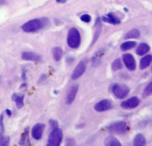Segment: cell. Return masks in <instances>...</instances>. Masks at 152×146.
<instances>
[{
  "mask_svg": "<svg viewBox=\"0 0 152 146\" xmlns=\"http://www.w3.org/2000/svg\"><path fill=\"white\" fill-rule=\"evenodd\" d=\"M48 22L49 21L46 18H34L23 24L21 26V29L25 32L33 33L45 27Z\"/></svg>",
  "mask_w": 152,
  "mask_h": 146,
  "instance_id": "1",
  "label": "cell"
},
{
  "mask_svg": "<svg viewBox=\"0 0 152 146\" xmlns=\"http://www.w3.org/2000/svg\"><path fill=\"white\" fill-rule=\"evenodd\" d=\"M66 42L68 45L73 49L78 48L81 43V36L79 31L75 27H71L68 32Z\"/></svg>",
  "mask_w": 152,
  "mask_h": 146,
  "instance_id": "2",
  "label": "cell"
},
{
  "mask_svg": "<svg viewBox=\"0 0 152 146\" xmlns=\"http://www.w3.org/2000/svg\"><path fill=\"white\" fill-rule=\"evenodd\" d=\"M108 132L118 135H124L128 131V126L124 121H116L106 126Z\"/></svg>",
  "mask_w": 152,
  "mask_h": 146,
  "instance_id": "3",
  "label": "cell"
},
{
  "mask_svg": "<svg viewBox=\"0 0 152 146\" xmlns=\"http://www.w3.org/2000/svg\"><path fill=\"white\" fill-rule=\"evenodd\" d=\"M63 133L61 129L56 128L53 129L50 133L48 140V146H59L62 139Z\"/></svg>",
  "mask_w": 152,
  "mask_h": 146,
  "instance_id": "4",
  "label": "cell"
},
{
  "mask_svg": "<svg viewBox=\"0 0 152 146\" xmlns=\"http://www.w3.org/2000/svg\"><path fill=\"white\" fill-rule=\"evenodd\" d=\"M112 91L113 95L119 99H123L126 97L129 92V88L125 84L115 83L113 84Z\"/></svg>",
  "mask_w": 152,
  "mask_h": 146,
  "instance_id": "5",
  "label": "cell"
},
{
  "mask_svg": "<svg viewBox=\"0 0 152 146\" xmlns=\"http://www.w3.org/2000/svg\"><path fill=\"white\" fill-rule=\"evenodd\" d=\"M140 99L138 97L134 96L122 101L121 104V107L122 108L125 110H131L136 108L140 104Z\"/></svg>",
  "mask_w": 152,
  "mask_h": 146,
  "instance_id": "6",
  "label": "cell"
},
{
  "mask_svg": "<svg viewBox=\"0 0 152 146\" xmlns=\"http://www.w3.org/2000/svg\"><path fill=\"white\" fill-rule=\"evenodd\" d=\"M122 60L126 67L130 71H134L136 69V61L134 56L126 53L122 55Z\"/></svg>",
  "mask_w": 152,
  "mask_h": 146,
  "instance_id": "7",
  "label": "cell"
},
{
  "mask_svg": "<svg viewBox=\"0 0 152 146\" xmlns=\"http://www.w3.org/2000/svg\"><path fill=\"white\" fill-rule=\"evenodd\" d=\"M45 128V125L44 123H38L34 125L31 129L32 137L36 140H39L42 136Z\"/></svg>",
  "mask_w": 152,
  "mask_h": 146,
  "instance_id": "8",
  "label": "cell"
},
{
  "mask_svg": "<svg viewBox=\"0 0 152 146\" xmlns=\"http://www.w3.org/2000/svg\"><path fill=\"white\" fill-rule=\"evenodd\" d=\"M86 69V65L85 63L83 61H80L79 63L77 64V66L75 67V69L74 70L72 75L71 78L73 80H76L78 79L80 77H81L84 73Z\"/></svg>",
  "mask_w": 152,
  "mask_h": 146,
  "instance_id": "9",
  "label": "cell"
},
{
  "mask_svg": "<svg viewBox=\"0 0 152 146\" xmlns=\"http://www.w3.org/2000/svg\"><path fill=\"white\" fill-rule=\"evenodd\" d=\"M112 107L111 102L109 100H102L99 101L94 105V110L97 112H103L110 109Z\"/></svg>",
  "mask_w": 152,
  "mask_h": 146,
  "instance_id": "10",
  "label": "cell"
},
{
  "mask_svg": "<svg viewBox=\"0 0 152 146\" xmlns=\"http://www.w3.org/2000/svg\"><path fill=\"white\" fill-rule=\"evenodd\" d=\"M21 58L24 60L34 62H39L42 60V57L39 54L32 52H23L21 54Z\"/></svg>",
  "mask_w": 152,
  "mask_h": 146,
  "instance_id": "11",
  "label": "cell"
},
{
  "mask_svg": "<svg viewBox=\"0 0 152 146\" xmlns=\"http://www.w3.org/2000/svg\"><path fill=\"white\" fill-rule=\"evenodd\" d=\"M78 90V85L77 84L73 85L70 89L69 90L66 97V104L68 105H69L72 103L74 100H75V96L77 95V93Z\"/></svg>",
  "mask_w": 152,
  "mask_h": 146,
  "instance_id": "12",
  "label": "cell"
},
{
  "mask_svg": "<svg viewBox=\"0 0 152 146\" xmlns=\"http://www.w3.org/2000/svg\"><path fill=\"white\" fill-rule=\"evenodd\" d=\"M24 95L14 92L12 97L11 98L12 100L15 102L16 106L17 108L20 109L24 106Z\"/></svg>",
  "mask_w": 152,
  "mask_h": 146,
  "instance_id": "13",
  "label": "cell"
},
{
  "mask_svg": "<svg viewBox=\"0 0 152 146\" xmlns=\"http://www.w3.org/2000/svg\"><path fill=\"white\" fill-rule=\"evenodd\" d=\"M102 20L104 22L109 23L114 25L119 24L121 23V20L112 13H108L107 15L103 16L102 17Z\"/></svg>",
  "mask_w": 152,
  "mask_h": 146,
  "instance_id": "14",
  "label": "cell"
},
{
  "mask_svg": "<svg viewBox=\"0 0 152 146\" xmlns=\"http://www.w3.org/2000/svg\"><path fill=\"white\" fill-rule=\"evenodd\" d=\"M104 144L106 146H121V143L113 135L107 136L104 140Z\"/></svg>",
  "mask_w": 152,
  "mask_h": 146,
  "instance_id": "15",
  "label": "cell"
},
{
  "mask_svg": "<svg viewBox=\"0 0 152 146\" xmlns=\"http://www.w3.org/2000/svg\"><path fill=\"white\" fill-rule=\"evenodd\" d=\"M152 55L151 54H148L144 57H142L140 61V68L141 70H144L148 67L151 62Z\"/></svg>",
  "mask_w": 152,
  "mask_h": 146,
  "instance_id": "16",
  "label": "cell"
},
{
  "mask_svg": "<svg viewBox=\"0 0 152 146\" xmlns=\"http://www.w3.org/2000/svg\"><path fill=\"white\" fill-rule=\"evenodd\" d=\"M150 46L146 43H141L139 44L138 47L136 49L135 52L138 55H143L146 54L150 50Z\"/></svg>",
  "mask_w": 152,
  "mask_h": 146,
  "instance_id": "17",
  "label": "cell"
},
{
  "mask_svg": "<svg viewBox=\"0 0 152 146\" xmlns=\"http://www.w3.org/2000/svg\"><path fill=\"white\" fill-rule=\"evenodd\" d=\"M146 144L145 138L141 133L137 134L133 140V145L134 146H143Z\"/></svg>",
  "mask_w": 152,
  "mask_h": 146,
  "instance_id": "18",
  "label": "cell"
},
{
  "mask_svg": "<svg viewBox=\"0 0 152 146\" xmlns=\"http://www.w3.org/2000/svg\"><path fill=\"white\" fill-rule=\"evenodd\" d=\"M95 25H96V29L95 33H94V37H93V42H92L91 45H93L96 42V41L99 38V37L100 36V32H101L102 23H101L100 18H97Z\"/></svg>",
  "mask_w": 152,
  "mask_h": 146,
  "instance_id": "19",
  "label": "cell"
},
{
  "mask_svg": "<svg viewBox=\"0 0 152 146\" xmlns=\"http://www.w3.org/2000/svg\"><path fill=\"white\" fill-rule=\"evenodd\" d=\"M52 56L53 59L56 61H59L62 57L63 50L62 48L59 46H56L52 49Z\"/></svg>",
  "mask_w": 152,
  "mask_h": 146,
  "instance_id": "20",
  "label": "cell"
},
{
  "mask_svg": "<svg viewBox=\"0 0 152 146\" xmlns=\"http://www.w3.org/2000/svg\"><path fill=\"white\" fill-rule=\"evenodd\" d=\"M140 36V32L136 29H132L129 30L124 36V39H135L139 38Z\"/></svg>",
  "mask_w": 152,
  "mask_h": 146,
  "instance_id": "21",
  "label": "cell"
},
{
  "mask_svg": "<svg viewBox=\"0 0 152 146\" xmlns=\"http://www.w3.org/2000/svg\"><path fill=\"white\" fill-rule=\"evenodd\" d=\"M136 44L137 43L135 41H126L121 44V49L122 51H127L134 48Z\"/></svg>",
  "mask_w": 152,
  "mask_h": 146,
  "instance_id": "22",
  "label": "cell"
},
{
  "mask_svg": "<svg viewBox=\"0 0 152 146\" xmlns=\"http://www.w3.org/2000/svg\"><path fill=\"white\" fill-rule=\"evenodd\" d=\"M122 68V64L119 58L115 59L111 64V69L113 71L116 72L121 70Z\"/></svg>",
  "mask_w": 152,
  "mask_h": 146,
  "instance_id": "23",
  "label": "cell"
},
{
  "mask_svg": "<svg viewBox=\"0 0 152 146\" xmlns=\"http://www.w3.org/2000/svg\"><path fill=\"white\" fill-rule=\"evenodd\" d=\"M102 52L100 51H98L97 53H96V54L94 55V56L92 58V65L94 67H97V66H99L100 63V55H102Z\"/></svg>",
  "mask_w": 152,
  "mask_h": 146,
  "instance_id": "24",
  "label": "cell"
},
{
  "mask_svg": "<svg viewBox=\"0 0 152 146\" xmlns=\"http://www.w3.org/2000/svg\"><path fill=\"white\" fill-rule=\"evenodd\" d=\"M151 94H152V82H150L144 89L142 95L144 98H146L150 96Z\"/></svg>",
  "mask_w": 152,
  "mask_h": 146,
  "instance_id": "25",
  "label": "cell"
},
{
  "mask_svg": "<svg viewBox=\"0 0 152 146\" xmlns=\"http://www.w3.org/2000/svg\"><path fill=\"white\" fill-rule=\"evenodd\" d=\"M10 138L9 136H4L0 133V146H7L10 144Z\"/></svg>",
  "mask_w": 152,
  "mask_h": 146,
  "instance_id": "26",
  "label": "cell"
},
{
  "mask_svg": "<svg viewBox=\"0 0 152 146\" xmlns=\"http://www.w3.org/2000/svg\"><path fill=\"white\" fill-rule=\"evenodd\" d=\"M28 131H29V128H28V127H27V128L25 129V130H24V132L23 133V134L21 135V138H20V139L19 144H20V145H22L24 144L25 141H26V138H27V135H28Z\"/></svg>",
  "mask_w": 152,
  "mask_h": 146,
  "instance_id": "27",
  "label": "cell"
},
{
  "mask_svg": "<svg viewBox=\"0 0 152 146\" xmlns=\"http://www.w3.org/2000/svg\"><path fill=\"white\" fill-rule=\"evenodd\" d=\"M80 19L84 21V22H86V23H89L90 21H91V17L90 15L88 14H83L82 15L81 17H80Z\"/></svg>",
  "mask_w": 152,
  "mask_h": 146,
  "instance_id": "28",
  "label": "cell"
},
{
  "mask_svg": "<svg viewBox=\"0 0 152 146\" xmlns=\"http://www.w3.org/2000/svg\"><path fill=\"white\" fill-rule=\"evenodd\" d=\"M49 125H50L51 128H53V129H55V128H58V122L57 120H53V119H50L49 120Z\"/></svg>",
  "mask_w": 152,
  "mask_h": 146,
  "instance_id": "29",
  "label": "cell"
},
{
  "mask_svg": "<svg viewBox=\"0 0 152 146\" xmlns=\"http://www.w3.org/2000/svg\"><path fill=\"white\" fill-rule=\"evenodd\" d=\"M0 128L2 132H4L5 128H4V114L2 113L0 115Z\"/></svg>",
  "mask_w": 152,
  "mask_h": 146,
  "instance_id": "30",
  "label": "cell"
},
{
  "mask_svg": "<svg viewBox=\"0 0 152 146\" xmlns=\"http://www.w3.org/2000/svg\"><path fill=\"white\" fill-rule=\"evenodd\" d=\"M74 60H75L74 57H73V56H72V55H68V56H67V57H66V58H65V61H66V63L67 64H72V63L74 62Z\"/></svg>",
  "mask_w": 152,
  "mask_h": 146,
  "instance_id": "31",
  "label": "cell"
},
{
  "mask_svg": "<svg viewBox=\"0 0 152 146\" xmlns=\"http://www.w3.org/2000/svg\"><path fill=\"white\" fill-rule=\"evenodd\" d=\"M75 144L74 141L72 138H68L66 141V145H74Z\"/></svg>",
  "mask_w": 152,
  "mask_h": 146,
  "instance_id": "32",
  "label": "cell"
},
{
  "mask_svg": "<svg viewBox=\"0 0 152 146\" xmlns=\"http://www.w3.org/2000/svg\"><path fill=\"white\" fill-rule=\"evenodd\" d=\"M47 78V75L45 73H43L41 76L39 78V83H42L43 82H44V80Z\"/></svg>",
  "mask_w": 152,
  "mask_h": 146,
  "instance_id": "33",
  "label": "cell"
},
{
  "mask_svg": "<svg viewBox=\"0 0 152 146\" xmlns=\"http://www.w3.org/2000/svg\"><path fill=\"white\" fill-rule=\"evenodd\" d=\"M21 76L23 80H26L27 77H26V71L25 69H23L22 71V73H21Z\"/></svg>",
  "mask_w": 152,
  "mask_h": 146,
  "instance_id": "34",
  "label": "cell"
},
{
  "mask_svg": "<svg viewBox=\"0 0 152 146\" xmlns=\"http://www.w3.org/2000/svg\"><path fill=\"white\" fill-rule=\"evenodd\" d=\"M5 112H6L8 116H11V114H12V111H11L10 109H6V110H5Z\"/></svg>",
  "mask_w": 152,
  "mask_h": 146,
  "instance_id": "35",
  "label": "cell"
},
{
  "mask_svg": "<svg viewBox=\"0 0 152 146\" xmlns=\"http://www.w3.org/2000/svg\"><path fill=\"white\" fill-rule=\"evenodd\" d=\"M26 86H27V84H26V83H23L21 84L20 88H25V87H26Z\"/></svg>",
  "mask_w": 152,
  "mask_h": 146,
  "instance_id": "36",
  "label": "cell"
},
{
  "mask_svg": "<svg viewBox=\"0 0 152 146\" xmlns=\"http://www.w3.org/2000/svg\"><path fill=\"white\" fill-rule=\"evenodd\" d=\"M66 0H56V2H58V3H62V4H64L66 2Z\"/></svg>",
  "mask_w": 152,
  "mask_h": 146,
  "instance_id": "37",
  "label": "cell"
},
{
  "mask_svg": "<svg viewBox=\"0 0 152 146\" xmlns=\"http://www.w3.org/2000/svg\"><path fill=\"white\" fill-rule=\"evenodd\" d=\"M53 92H54V94H59V90H56V89H55V90H54Z\"/></svg>",
  "mask_w": 152,
  "mask_h": 146,
  "instance_id": "38",
  "label": "cell"
},
{
  "mask_svg": "<svg viewBox=\"0 0 152 146\" xmlns=\"http://www.w3.org/2000/svg\"><path fill=\"white\" fill-rule=\"evenodd\" d=\"M4 2V0H0V5L2 4Z\"/></svg>",
  "mask_w": 152,
  "mask_h": 146,
  "instance_id": "39",
  "label": "cell"
},
{
  "mask_svg": "<svg viewBox=\"0 0 152 146\" xmlns=\"http://www.w3.org/2000/svg\"><path fill=\"white\" fill-rule=\"evenodd\" d=\"M0 83H1V79H0Z\"/></svg>",
  "mask_w": 152,
  "mask_h": 146,
  "instance_id": "40",
  "label": "cell"
}]
</instances>
